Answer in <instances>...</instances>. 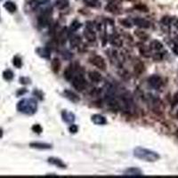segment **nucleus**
Masks as SVG:
<instances>
[{
	"mask_svg": "<svg viewBox=\"0 0 178 178\" xmlns=\"http://www.w3.org/2000/svg\"><path fill=\"white\" fill-rule=\"evenodd\" d=\"M72 85L77 91H83L85 89L87 83L85 79L83 74L81 73H76L74 74L73 78H72Z\"/></svg>",
	"mask_w": 178,
	"mask_h": 178,
	"instance_id": "obj_4",
	"label": "nucleus"
},
{
	"mask_svg": "<svg viewBox=\"0 0 178 178\" xmlns=\"http://www.w3.org/2000/svg\"><path fill=\"white\" fill-rule=\"evenodd\" d=\"M2 136H3V131H2V130L0 129V138H1Z\"/></svg>",
	"mask_w": 178,
	"mask_h": 178,
	"instance_id": "obj_34",
	"label": "nucleus"
},
{
	"mask_svg": "<svg viewBox=\"0 0 178 178\" xmlns=\"http://www.w3.org/2000/svg\"><path fill=\"white\" fill-rule=\"evenodd\" d=\"M85 38L89 41V42H94L96 40V34L95 32L92 30V29H89L87 28L84 32Z\"/></svg>",
	"mask_w": 178,
	"mask_h": 178,
	"instance_id": "obj_9",
	"label": "nucleus"
},
{
	"mask_svg": "<svg viewBox=\"0 0 178 178\" xmlns=\"http://www.w3.org/2000/svg\"><path fill=\"white\" fill-rule=\"evenodd\" d=\"M32 130H33L35 133H37V134H40V133L42 132V127L40 126V125L36 124V125H34V126H32Z\"/></svg>",
	"mask_w": 178,
	"mask_h": 178,
	"instance_id": "obj_28",
	"label": "nucleus"
},
{
	"mask_svg": "<svg viewBox=\"0 0 178 178\" xmlns=\"http://www.w3.org/2000/svg\"><path fill=\"white\" fill-rule=\"evenodd\" d=\"M47 161H48L50 164H52V165L57 166L58 168H66V165L63 163V160H62V159H60V158H53V157L49 158Z\"/></svg>",
	"mask_w": 178,
	"mask_h": 178,
	"instance_id": "obj_11",
	"label": "nucleus"
},
{
	"mask_svg": "<svg viewBox=\"0 0 178 178\" xmlns=\"http://www.w3.org/2000/svg\"><path fill=\"white\" fill-rule=\"evenodd\" d=\"M80 26H81V25H80V23H78L77 21H74L73 23L71 25V31H77V30H78Z\"/></svg>",
	"mask_w": 178,
	"mask_h": 178,
	"instance_id": "obj_29",
	"label": "nucleus"
},
{
	"mask_svg": "<svg viewBox=\"0 0 178 178\" xmlns=\"http://www.w3.org/2000/svg\"><path fill=\"white\" fill-rule=\"evenodd\" d=\"M31 147L35 148V149H38V150H47V149H51L52 145L48 144V143H31Z\"/></svg>",
	"mask_w": 178,
	"mask_h": 178,
	"instance_id": "obj_13",
	"label": "nucleus"
},
{
	"mask_svg": "<svg viewBox=\"0 0 178 178\" xmlns=\"http://www.w3.org/2000/svg\"><path fill=\"white\" fill-rule=\"evenodd\" d=\"M81 42V39L78 36H73L71 39H70V44L71 45V47H76L78 46Z\"/></svg>",
	"mask_w": 178,
	"mask_h": 178,
	"instance_id": "obj_22",
	"label": "nucleus"
},
{
	"mask_svg": "<svg viewBox=\"0 0 178 178\" xmlns=\"http://www.w3.org/2000/svg\"><path fill=\"white\" fill-rule=\"evenodd\" d=\"M176 136H177V138H178V129L176 130Z\"/></svg>",
	"mask_w": 178,
	"mask_h": 178,
	"instance_id": "obj_35",
	"label": "nucleus"
},
{
	"mask_svg": "<svg viewBox=\"0 0 178 178\" xmlns=\"http://www.w3.org/2000/svg\"><path fill=\"white\" fill-rule=\"evenodd\" d=\"M148 83L151 87L158 89L162 85V79L158 75H152L149 78Z\"/></svg>",
	"mask_w": 178,
	"mask_h": 178,
	"instance_id": "obj_7",
	"label": "nucleus"
},
{
	"mask_svg": "<svg viewBox=\"0 0 178 178\" xmlns=\"http://www.w3.org/2000/svg\"><path fill=\"white\" fill-rule=\"evenodd\" d=\"M178 104V93L175 94L173 96V100H172V107H175L176 105Z\"/></svg>",
	"mask_w": 178,
	"mask_h": 178,
	"instance_id": "obj_31",
	"label": "nucleus"
},
{
	"mask_svg": "<svg viewBox=\"0 0 178 178\" xmlns=\"http://www.w3.org/2000/svg\"><path fill=\"white\" fill-rule=\"evenodd\" d=\"M134 23L136 24V26H138L140 28H143V29L149 28L150 25H151L150 21H148L145 19H143V18H136L134 20Z\"/></svg>",
	"mask_w": 178,
	"mask_h": 178,
	"instance_id": "obj_10",
	"label": "nucleus"
},
{
	"mask_svg": "<svg viewBox=\"0 0 178 178\" xmlns=\"http://www.w3.org/2000/svg\"><path fill=\"white\" fill-rule=\"evenodd\" d=\"M144 70H145V67H144L143 63H140V62L136 63V65H135V67H134L135 73L137 74V75H141L144 71Z\"/></svg>",
	"mask_w": 178,
	"mask_h": 178,
	"instance_id": "obj_20",
	"label": "nucleus"
},
{
	"mask_svg": "<svg viewBox=\"0 0 178 178\" xmlns=\"http://www.w3.org/2000/svg\"><path fill=\"white\" fill-rule=\"evenodd\" d=\"M64 94L66 95V97H67L69 100H71V102H73V103H78V102H79V97L75 94L74 92H72V91L66 90V91L64 92Z\"/></svg>",
	"mask_w": 178,
	"mask_h": 178,
	"instance_id": "obj_14",
	"label": "nucleus"
},
{
	"mask_svg": "<svg viewBox=\"0 0 178 178\" xmlns=\"http://www.w3.org/2000/svg\"><path fill=\"white\" fill-rule=\"evenodd\" d=\"M62 116H63V120L65 122H67V123H71V122H73L74 119H75V116L71 112H68L66 111H63Z\"/></svg>",
	"mask_w": 178,
	"mask_h": 178,
	"instance_id": "obj_17",
	"label": "nucleus"
},
{
	"mask_svg": "<svg viewBox=\"0 0 178 178\" xmlns=\"http://www.w3.org/2000/svg\"><path fill=\"white\" fill-rule=\"evenodd\" d=\"M118 103H119V108L123 110L125 112L127 113H134L136 111V105L134 103L133 97L128 92H125L118 97Z\"/></svg>",
	"mask_w": 178,
	"mask_h": 178,
	"instance_id": "obj_2",
	"label": "nucleus"
},
{
	"mask_svg": "<svg viewBox=\"0 0 178 178\" xmlns=\"http://www.w3.org/2000/svg\"><path fill=\"white\" fill-rule=\"evenodd\" d=\"M55 5L58 9L63 10L69 6V0H57L55 3Z\"/></svg>",
	"mask_w": 178,
	"mask_h": 178,
	"instance_id": "obj_19",
	"label": "nucleus"
},
{
	"mask_svg": "<svg viewBox=\"0 0 178 178\" xmlns=\"http://www.w3.org/2000/svg\"><path fill=\"white\" fill-rule=\"evenodd\" d=\"M88 77L90 80L94 83H99L102 80V75L99 73L98 71H91L88 74Z\"/></svg>",
	"mask_w": 178,
	"mask_h": 178,
	"instance_id": "obj_12",
	"label": "nucleus"
},
{
	"mask_svg": "<svg viewBox=\"0 0 178 178\" xmlns=\"http://www.w3.org/2000/svg\"><path fill=\"white\" fill-rule=\"evenodd\" d=\"M51 66H52L53 71L54 73H58L59 71H60V69H61V62H60V60L58 58H54L53 60Z\"/></svg>",
	"mask_w": 178,
	"mask_h": 178,
	"instance_id": "obj_18",
	"label": "nucleus"
},
{
	"mask_svg": "<svg viewBox=\"0 0 178 178\" xmlns=\"http://www.w3.org/2000/svg\"><path fill=\"white\" fill-rule=\"evenodd\" d=\"M92 121L96 125H104L106 123V119L104 117L99 114H95L92 117Z\"/></svg>",
	"mask_w": 178,
	"mask_h": 178,
	"instance_id": "obj_15",
	"label": "nucleus"
},
{
	"mask_svg": "<svg viewBox=\"0 0 178 178\" xmlns=\"http://www.w3.org/2000/svg\"><path fill=\"white\" fill-rule=\"evenodd\" d=\"M13 65L16 67V68H21V65H22V62H21V59L19 56H15L13 58Z\"/></svg>",
	"mask_w": 178,
	"mask_h": 178,
	"instance_id": "obj_26",
	"label": "nucleus"
},
{
	"mask_svg": "<svg viewBox=\"0 0 178 178\" xmlns=\"http://www.w3.org/2000/svg\"><path fill=\"white\" fill-rule=\"evenodd\" d=\"M74 74H75V70L72 68V66H69V67L66 68V70L64 71V78L67 80H71Z\"/></svg>",
	"mask_w": 178,
	"mask_h": 178,
	"instance_id": "obj_16",
	"label": "nucleus"
},
{
	"mask_svg": "<svg viewBox=\"0 0 178 178\" xmlns=\"http://www.w3.org/2000/svg\"><path fill=\"white\" fill-rule=\"evenodd\" d=\"M140 53H142V55H143L144 57H149L150 56V49L147 48V46L145 45H142L139 47Z\"/></svg>",
	"mask_w": 178,
	"mask_h": 178,
	"instance_id": "obj_25",
	"label": "nucleus"
},
{
	"mask_svg": "<svg viewBox=\"0 0 178 178\" xmlns=\"http://www.w3.org/2000/svg\"><path fill=\"white\" fill-rule=\"evenodd\" d=\"M18 110L22 113L32 115L38 110V104L33 99H24L19 103Z\"/></svg>",
	"mask_w": 178,
	"mask_h": 178,
	"instance_id": "obj_3",
	"label": "nucleus"
},
{
	"mask_svg": "<svg viewBox=\"0 0 178 178\" xmlns=\"http://www.w3.org/2000/svg\"><path fill=\"white\" fill-rule=\"evenodd\" d=\"M111 43L115 45V46H118V47H120L122 45V40L118 37V36H113L111 39Z\"/></svg>",
	"mask_w": 178,
	"mask_h": 178,
	"instance_id": "obj_24",
	"label": "nucleus"
},
{
	"mask_svg": "<svg viewBox=\"0 0 178 178\" xmlns=\"http://www.w3.org/2000/svg\"><path fill=\"white\" fill-rule=\"evenodd\" d=\"M51 16H52V10L51 9H46V10L43 11L38 17V25L42 28L49 25L51 22Z\"/></svg>",
	"mask_w": 178,
	"mask_h": 178,
	"instance_id": "obj_5",
	"label": "nucleus"
},
{
	"mask_svg": "<svg viewBox=\"0 0 178 178\" xmlns=\"http://www.w3.org/2000/svg\"><path fill=\"white\" fill-rule=\"evenodd\" d=\"M151 48L153 49V50L158 51V50H161L163 48V45L159 42V41H158V40H154V41H152L151 44Z\"/></svg>",
	"mask_w": 178,
	"mask_h": 178,
	"instance_id": "obj_23",
	"label": "nucleus"
},
{
	"mask_svg": "<svg viewBox=\"0 0 178 178\" xmlns=\"http://www.w3.org/2000/svg\"><path fill=\"white\" fill-rule=\"evenodd\" d=\"M169 21H170V19H169L168 17H164L163 20H162V22H164L165 24H168Z\"/></svg>",
	"mask_w": 178,
	"mask_h": 178,
	"instance_id": "obj_33",
	"label": "nucleus"
},
{
	"mask_svg": "<svg viewBox=\"0 0 178 178\" xmlns=\"http://www.w3.org/2000/svg\"><path fill=\"white\" fill-rule=\"evenodd\" d=\"M69 130H70V132H71V133L75 134V133H77V132H78V126H76V125H71L70 127H69Z\"/></svg>",
	"mask_w": 178,
	"mask_h": 178,
	"instance_id": "obj_32",
	"label": "nucleus"
},
{
	"mask_svg": "<svg viewBox=\"0 0 178 178\" xmlns=\"http://www.w3.org/2000/svg\"><path fill=\"white\" fill-rule=\"evenodd\" d=\"M90 62L91 63L95 66L96 68L102 70V71H104L106 70V63H105L104 59L102 57V56H99V55H94L93 56L91 59H90Z\"/></svg>",
	"mask_w": 178,
	"mask_h": 178,
	"instance_id": "obj_6",
	"label": "nucleus"
},
{
	"mask_svg": "<svg viewBox=\"0 0 178 178\" xmlns=\"http://www.w3.org/2000/svg\"><path fill=\"white\" fill-rule=\"evenodd\" d=\"M124 176H143V172L136 168H129L124 171Z\"/></svg>",
	"mask_w": 178,
	"mask_h": 178,
	"instance_id": "obj_8",
	"label": "nucleus"
},
{
	"mask_svg": "<svg viewBox=\"0 0 178 178\" xmlns=\"http://www.w3.org/2000/svg\"><path fill=\"white\" fill-rule=\"evenodd\" d=\"M136 35L138 37V38H142V39L146 38H147V35L143 31H136Z\"/></svg>",
	"mask_w": 178,
	"mask_h": 178,
	"instance_id": "obj_30",
	"label": "nucleus"
},
{
	"mask_svg": "<svg viewBox=\"0 0 178 178\" xmlns=\"http://www.w3.org/2000/svg\"><path fill=\"white\" fill-rule=\"evenodd\" d=\"M3 76H4V78L5 79H6V80H11V79H13V73L11 71H5L4 73H3Z\"/></svg>",
	"mask_w": 178,
	"mask_h": 178,
	"instance_id": "obj_27",
	"label": "nucleus"
},
{
	"mask_svg": "<svg viewBox=\"0 0 178 178\" xmlns=\"http://www.w3.org/2000/svg\"><path fill=\"white\" fill-rule=\"evenodd\" d=\"M176 26H177V28H178V21H177V23H176Z\"/></svg>",
	"mask_w": 178,
	"mask_h": 178,
	"instance_id": "obj_37",
	"label": "nucleus"
},
{
	"mask_svg": "<svg viewBox=\"0 0 178 178\" xmlns=\"http://www.w3.org/2000/svg\"><path fill=\"white\" fill-rule=\"evenodd\" d=\"M4 6H5V8L6 10L8 11V12H10V13H14V12L16 11V9H17L15 4L13 3V2H10V1L6 2V3L5 4Z\"/></svg>",
	"mask_w": 178,
	"mask_h": 178,
	"instance_id": "obj_21",
	"label": "nucleus"
},
{
	"mask_svg": "<svg viewBox=\"0 0 178 178\" xmlns=\"http://www.w3.org/2000/svg\"><path fill=\"white\" fill-rule=\"evenodd\" d=\"M134 155L135 157L140 159H143L144 161H148V162H154L157 161L158 159L159 158V155L158 153L156 151L148 150V149H144L142 147H136L134 151Z\"/></svg>",
	"mask_w": 178,
	"mask_h": 178,
	"instance_id": "obj_1",
	"label": "nucleus"
},
{
	"mask_svg": "<svg viewBox=\"0 0 178 178\" xmlns=\"http://www.w3.org/2000/svg\"><path fill=\"white\" fill-rule=\"evenodd\" d=\"M176 117H177V118H178V111L176 112Z\"/></svg>",
	"mask_w": 178,
	"mask_h": 178,
	"instance_id": "obj_36",
	"label": "nucleus"
}]
</instances>
